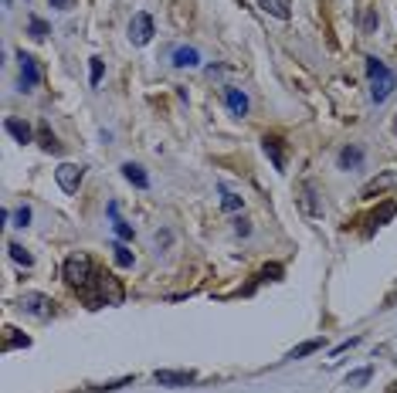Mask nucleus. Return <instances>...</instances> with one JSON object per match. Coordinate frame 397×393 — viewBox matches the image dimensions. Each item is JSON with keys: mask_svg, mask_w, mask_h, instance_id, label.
<instances>
[{"mask_svg": "<svg viewBox=\"0 0 397 393\" xmlns=\"http://www.w3.org/2000/svg\"><path fill=\"white\" fill-rule=\"evenodd\" d=\"M72 3L75 0H52V7H58V10H72Z\"/></svg>", "mask_w": 397, "mask_h": 393, "instance_id": "30", "label": "nucleus"}, {"mask_svg": "<svg viewBox=\"0 0 397 393\" xmlns=\"http://www.w3.org/2000/svg\"><path fill=\"white\" fill-rule=\"evenodd\" d=\"M17 61H21V88L31 92V88L41 81V68H38V61H34L31 54H24V51L17 54Z\"/></svg>", "mask_w": 397, "mask_h": 393, "instance_id": "7", "label": "nucleus"}, {"mask_svg": "<svg viewBox=\"0 0 397 393\" xmlns=\"http://www.w3.org/2000/svg\"><path fill=\"white\" fill-rule=\"evenodd\" d=\"M109 217H112V227H116V234L123 237V241H132V227L119 217V207L116 204H109Z\"/></svg>", "mask_w": 397, "mask_h": 393, "instance_id": "18", "label": "nucleus"}, {"mask_svg": "<svg viewBox=\"0 0 397 393\" xmlns=\"http://www.w3.org/2000/svg\"><path fill=\"white\" fill-rule=\"evenodd\" d=\"M262 150H265V157L272 159V166L282 173V170H286V143H282L279 136H265V139H262Z\"/></svg>", "mask_w": 397, "mask_h": 393, "instance_id": "8", "label": "nucleus"}, {"mask_svg": "<svg viewBox=\"0 0 397 393\" xmlns=\"http://www.w3.org/2000/svg\"><path fill=\"white\" fill-rule=\"evenodd\" d=\"M112 258H116V264L119 268H132V251L119 241V244H112Z\"/></svg>", "mask_w": 397, "mask_h": 393, "instance_id": "22", "label": "nucleus"}, {"mask_svg": "<svg viewBox=\"0 0 397 393\" xmlns=\"http://www.w3.org/2000/svg\"><path fill=\"white\" fill-rule=\"evenodd\" d=\"M391 217H397V204H394V200H387V204H380V207L373 210L371 224H373V227H380V224H387Z\"/></svg>", "mask_w": 397, "mask_h": 393, "instance_id": "19", "label": "nucleus"}, {"mask_svg": "<svg viewBox=\"0 0 397 393\" xmlns=\"http://www.w3.org/2000/svg\"><path fill=\"white\" fill-rule=\"evenodd\" d=\"M173 65L177 68H197L201 65V54L194 51V48H177L173 51Z\"/></svg>", "mask_w": 397, "mask_h": 393, "instance_id": "17", "label": "nucleus"}, {"mask_svg": "<svg viewBox=\"0 0 397 393\" xmlns=\"http://www.w3.org/2000/svg\"><path fill=\"white\" fill-rule=\"evenodd\" d=\"M7 251H10V258H14V262H17V264H24V268H31V264H34V258L27 255V251L21 248V244H7Z\"/></svg>", "mask_w": 397, "mask_h": 393, "instance_id": "23", "label": "nucleus"}, {"mask_svg": "<svg viewBox=\"0 0 397 393\" xmlns=\"http://www.w3.org/2000/svg\"><path fill=\"white\" fill-rule=\"evenodd\" d=\"M99 81H102V61L92 58V85H99Z\"/></svg>", "mask_w": 397, "mask_h": 393, "instance_id": "28", "label": "nucleus"}, {"mask_svg": "<svg viewBox=\"0 0 397 393\" xmlns=\"http://www.w3.org/2000/svg\"><path fill=\"white\" fill-rule=\"evenodd\" d=\"M373 27H377V10H373V7H371V10H367V14H364V31H367V34H371Z\"/></svg>", "mask_w": 397, "mask_h": 393, "instance_id": "27", "label": "nucleus"}, {"mask_svg": "<svg viewBox=\"0 0 397 393\" xmlns=\"http://www.w3.org/2000/svg\"><path fill=\"white\" fill-rule=\"evenodd\" d=\"M387 393H397V383H391V387H387Z\"/></svg>", "mask_w": 397, "mask_h": 393, "instance_id": "31", "label": "nucleus"}, {"mask_svg": "<svg viewBox=\"0 0 397 393\" xmlns=\"http://www.w3.org/2000/svg\"><path fill=\"white\" fill-rule=\"evenodd\" d=\"M262 3L265 14H272V17H279V21H289V7H286V0H258Z\"/></svg>", "mask_w": 397, "mask_h": 393, "instance_id": "20", "label": "nucleus"}, {"mask_svg": "<svg viewBox=\"0 0 397 393\" xmlns=\"http://www.w3.org/2000/svg\"><path fill=\"white\" fill-rule=\"evenodd\" d=\"M221 204H224V210H238L241 207V197H235V193H228V190H224V200H221Z\"/></svg>", "mask_w": 397, "mask_h": 393, "instance_id": "26", "label": "nucleus"}, {"mask_svg": "<svg viewBox=\"0 0 397 393\" xmlns=\"http://www.w3.org/2000/svg\"><path fill=\"white\" fill-rule=\"evenodd\" d=\"M61 278H65L68 289H79V291L88 289L92 278H95V264H92V258L85 251H75V255H68L65 264H61Z\"/></svg>", "mask_w": 397, "mask_h": 393, "instance_id": "1", "label": "nucleus"}, {"mask_svg": "<svg viewBox=\"0 0 397 393\" xmlns=\"http://www.w3.org/2000/svg\"><path fill=\"white\" fill-rule=\"evenodd\" d=\"M371 81H373V88H371L373 102H377V105H380V102H387V95L394 92V85H397L394 72H384V75H377V79H371Z\"/></svg>", "mask_w": 397, "mask_h": 393, "instance_id": "9", "label": "nucleus"}, {"mask_svg": "<svg viewBox=\"0 0 397 393\" xmlns=\"http://www.w3.org/2000/svg\"><path fill=\"white\" fill-rule=\"evenodd\" d=\"M14 220H17V227H27V220H31V207H21L14 214Z\"/></svg>", "mask_w": 397, "mask_h": 393, "instance_id": "29", "label": "nucleus"}, {"mask_svg": "<svg viewBox=\"0 0 397 393\" xmlns=\"http://www.w3.org/2000/svg\"><path fill=\"white\" fill-rule=\"evenodd\" d=\"M150 38H153V17L139 10V14H136V17L130 21V41L136 45V48H143Z\"/></svg>", "mask_w": 397, "mask_h": 393, "instance_id": "4", "label": "nucleus"}, {"mask_svg": "<svg viewBox=\"0 0 397 393\" xmlns=\"http://www.w3.org/2000/svg\"><path fill=\"white\" fill-rule=\"evenodd\" d=\"M299 193H302V197H299V200H302V210H306V214H313V217H319L322 207L316 204V184H309V180H306V184L299 186Z\"/></svg>", "mask_w": 397, "mask_h": 393, "instance_id": "10", "label": "nucleus"}, {"mask_svg": "<svg viewBox=\"0 0 397 393\" xmlns=\"http://www.w3.org/2000/svg\"><path fill=\"white\" fill-rule=\"evenodd\" d=\"M367 380H371V369H357V373H350V376H346V383H350V387H364Z\"/></svg>", "mask_w": 397, "mask_h": 393, "instance_id": "25", "label": "nucleus"}, {"mask_svg": "<svg viewBox=\"0 0 397 393\" xmlns=\"http://www.w3.org/2000/svg\"><path fill=\"white\" fill-rule=\"evenodd\" d=\"M81 177H85V170H81L79 163H61V166L54 170V180H58V186H61L65 193H79Z\"/></svg>", "mask_w": 397, "mask_h": 393, "instance_id": "3", "label": "nucleus"}, {"mask_svg": "<svg viewBox=\"0 0 397 393\" xmlns=\"http://www.w3.org/2000/svg\"><path fill=\"white\" fill-rule=\"evenodd\" d=\"M322 349V339H309V342H302V346H295L286 360H302V356H309V353H319Z\"/></svg>", "mask_w": 397, "mask_h": 393, "instance_id": "21", "label": "nucleus"}, {"mask_svg": "<svg viewBox=\"0 0 397 393\" xmlns=\"http://www.w3.org/2000/svg\"><path fill=\"white\" fill-rule=\"evenodd\" d=\"M360 163H364V150L360 146H343L340 150V170H353Z\"/></svg>", "mask_w": 397, "mask_h": 393, "instance_id": "15", "label": "nucleus"}, {"mask_svg": "<svg viewBox=\"0 0 397 393\" xmlns=\"http://www.w3.org/2000/svg\"><path fill=\"white\" fill-rule=\"evenodd\" d=\"M123 177H126L132 186H139V190H146V186H150V177H146V173H143V166H136V163H126V166H123Z\"/></svg>", "mask_w": 397, "mask_h": 393, "instance_id": "16", "label": "nucleus"}, {"mask_svg": "<svg viewBox=\"0 0 397 393\" xmlns=\"http://www.w3.org/2000/svg\"><path fill=\"white\" fill-rule=\"evenodd\" d=\"M38 146H41L45 153H54V157L61 153V143L54 139V132L48 129V122H41V126H38Z\"/></svg>", "mask_w": 397, "mask_h": 393, "instance_id": "12", "label": "nucleus"}, {"mask_svg": "<svg viewBox=\"0 0 397 393\" xmlns=\"http://www.w3.org/2000/svg\"><path fill=\"white\" fill-rule=\"evenodd\" d=\"M394 186H397V170H380L377 177H371L367 184L360 186V200H373V197H380V193H387Z\"/></svg>", "mask_w": 397, "mask_h": 393, "instance_id": "2", "label": "nucleus"}, {"mask_svg": "<svg viewBox=\"0 0 397 393\" xmlns=\"http://www.w3.org/2000/svg\"><path fill=\"white\" fill-rule=\"evenodd\" d=\"M21 309L27 315H34V319H48L52 315V298L41 295V291H27L24 298H21Z\"/></svg>", "mask_w": 397, "mask_h": 393, "instance_id": "5", "label": "nucleus"}, {"mask_svg": "<svg viewBox=\"0 0 397 393\" xmlns=\"http://www.w3.org/2000/svg\"><path fill=\"white\" fill-rule=\"evenodd\" d=\"M153 380L159 387H187V383L197 380V373H190V369H157Z\"/></svg>", "mask_w": 397, "mask_h": 393, "instance_id": "6", "label": "nucleus"}, {"mask_svg": "<svg viewBox=\"0 0 397 393\" xmlns=\"http://www.w3.org/2000/svg\"><path fill=\"white\" fill-rule=\"evenodd\" d=\"M31 346V339H27L24 332H17V329H3V353H10V349H27Z\"/></svg>", "mask_w": 397, "mask_h": 393, "instance_id": "13", "label": "nucleus"}, {"mask_svg": "<svg viewBox=\"0 0 397 393\" xmlns=\"http://www.w3.org/2000/svg\"><path fill=\"white\" fill-rule=\"evenodd\" d=\"M31 38H34V41H45V38H48V24H45L41 17H31Z\"/></svg>", "mask_w": 397, "mask_h": 393, "instance_id": "24", "label": "nucleus"}, {"mask_svg": "<svg viewBox=\"0 0 397 393\" xmlns=\"http://www.w3.org/2000/svg\"><path fill=\"white\" fill-rule=\"evenodd\" d=\"M3 129L10 132L17 143H31V139H34V129H31L27 122H21V119H3Z\"/></svg>", "mask_w": 397, "mask_h": 393, "instance_id": "11", "label": "nucleus"}, {"mask_svg": "<svg viewBox=\"0 0 397 393\" xmlns=\"http://www.w3.org/2000/svg\"><path fill=\"white\" fill-rule=\"evenodd\" d=\"M224 102H228V109H231L235 115H244V112H248V95L238 92V88H228V92H224Z\"/></svg>", "mask_w": 397, "mask_h": 393, "instance_id": "14", "label": "nucleus"}]
</instances>
